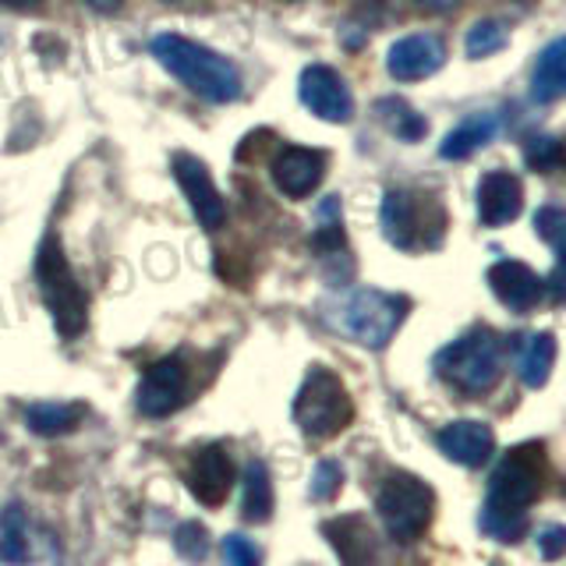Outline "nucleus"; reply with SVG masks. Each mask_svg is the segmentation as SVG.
Listing matches in <instances>:
<instances>
[{
    "instance_id": "b1692460",
    "label": "nucleus",
    "mask_w": 566,
    "mask_h": 566,
    "mask_svg": "<svg viewBox=\"0 0 566 566\" xmlns=\"http://www.w3.org/2000/svg\"><path fill=\"white\" fill-rule=\"evenodd\" d=\"M376 114L386 124L389 135H397L400 142H421L424 132H429V120H424L411 103L400 96H382L376 103Z\"/></svg>"
},
{
    "instance_id": "39448f33",
    "label": "nucleus",
    "mask_w": 566,
    "mask_h": 566,
    "mask_svg": "<svg viewBox=\"0 0 566 566\" xmlns=\"http://www.w3.org/2000/svg\"><path fill=\"white\" fill-rule=\"evenodd\" d=\"M436 376L468 397H482L503 376V340L478 326L436 354Z\"/></svg>"
},
{
    "instance_id": "6ab92c4d",
    "label": "nucleus",
    "mask_w": 566,
    "mask_h": 566,
    "mask_svg": "<svg viewBox=\"0 0 566 566\" xmlns=\"http://www.w3.org/2000/svg\"><path fill=\"white\" fill-rule=\"evenodd\" d=\"M495 132H500V114H471L457 124V128L442 138V146H439V156L442 159H468L474 156L478 149H485L489 142L495 138Z\"/></svg>"
},
{
    "instance_id": "f257e3e1",
    "label": "nucleus",
    "mask_w": 566,
    "mask_h": 566,
    "mask_svg": "<svg viewBox=\"0 0 566 566\" xmlns=\"http://www.w3.org/2000/svg\"><path fill=\"white\" fill-rule=\"evenodd\" d=\"M542 489L545 453L538 442H527V447H517L495 468L478 524L495 542H517L527 531V510L538 503Z\"/></svg>"
},
{
    "instance_id": "cd10ccee",
    "label": "nucleus",
    "mask_w": 566,
    "mask_h": 566,
    "mask_svg": "<svg viewBox=\"0 0 566 566\" xmlns=\"http://www.w3.org/2000/svg\"><path fill=\"white\" fill-rule=\"evenodd\" d=\"M527 167L531 170H538V174H548V170H556L563 164V142L553 138V135H538V138H531L527 142Z\"/></svg>"
},
{
    "instance_id": "c85d7f7f",
    "label": "nucleus",
    "mask_w": 566,
    "mask_h": 566,
    "mask_svg": "<svg viewBox=\"0 0 566 566\" xmlns=\"http://www.w3.org/2000/svg\"><path fill=\"white\" fill-rule=\"evenodd\" d=\"M340 485H344V468L336 464V460H323V464L315 468V474H312V489H308V495L315 503H329L336 492H340Z\"/></svg>"
},
{
    "instance_id": "f704fd0d",
    "label": "nucleus",
    "mask_w": 566,
    "mask_h": 566,
    "mask_svg": "<svg viewBox=\"0 0 566 566\" xmlns=\"http://www.w3.org/2000/svg\"><path fill=\"white\" fill-rule=\"evenodd\" d=\"M4 8H18V11H25V8H35L40 0H0Z\"/></svg>"
},
{
    "instance_id": "f8f14e48",
    "label": "nucleus",
    "mask_w": 566,
    "mask_h": 566,
    "mask_svg": "<svg viewBox=\"0 0 566 566\" xmlns=\"http://www.w3.org/2000/svg\"><path fill=\"white\" fill-rule=\"evenodd\" d=\"M442 64H447V43H442L436 32L403 35V40L394 43L386 53V67H389V75H394L397 82L429 78Z\"/></svg>"
},
{
    "instance_id": "0eeeda50",
    "label": "nucleus",
    "mask_w": 566,
    "mask_h": 566,
    "mask_svg": "<svg viewBox=\"0 0 566 566\" xmlns=\"http://www.w3.org/2000/svg\"><path fill=\"white\" fill-rule=\"evenodd\" d=\"M294 421H297V429L312 439L340 436L354 421V400L344 389L340 376H333L329 368L315 365L305 376V386H301L294 397Z\"/></svg>"
},
{
    "instance_id": "473e14b6",
    "label": "nucleus",
    "mask_w": 566,
    "mask_h": 566,
    "mask_svg": "<svg viewBox=\"0 0 566 566\" xmlns=\"http://www.w3.org/2000/svg\"><path fill=\"white\" fill-rule=\"evenodd\" d=\"M85 4L93 8V11H99V14H114L124 4V0H85Z\"/></svg>"
},
{
    "instance_id": "7c9ffc66",
    "label": "nucleus",
    "mask_w": 566,
    "mask_h": 566,
    "mask_svg": "<svg viewBox=\"0 0 566 566\" xmlns=\"http://www.w3.org/2000/svg\"><path fill=\"white\" fill-rule=\"evenodd\" d=\"M223 563L227 566H259V553L248 538L230 535V538H223Z\"/></svg>"
},
{
    "instance_id": "423d86ee",
    "label": "nucleus",
    "mask_w": 566,
    "mask_h": 566,
    "mask_svg": "<svg viewBox=\"0 0 566 566\" xmlns=\"http://www.w3.org/2000/svg\"><path fill=\"white\" fill-rule=\"evenodd\" d=\"M35 283H40V294L53 315L57 333L64 340H75L88 323V297L57 238H46L40 244V255H35Z\"/></svg>"
},
{
    "instance_id": "4be33fe9",
    "label": "nucleus",
    "mask_w": 566,
    "mask_h": 566,
    "mask_svg": "<svg viewBox=\"0 0 566 566\" xmlns=\"http://www.w3.org/2000/svg\"><path fill=\"white\" fill-rule=\"evenodd\" d=\"M85 415L82 403H32L25 407V424L35 436H67L78 429V421Z\"/></svg>"
},
{
    "instance_id": "c756f323",
    "label": "nucleus",
    "mask_w": 566,
    "mask_h": 566,
    "mask_svg": "<svg viewBox=\"0 0 566 566\" xmlns=\"http://www.w3.org/2000/svg\"><path fill=\"white\" fill-rule=\"evenodd\" d=\"M563 227H566V217H563V209L556 206H545L535 212V230L538 234L553 244V252H563Z\"/></svg>"
},
{
    "instance_id": "2eb2a0df",
    "label": "nucleus",
    "mask_w": 566,
    "mask_h": 566,
    "mask_svg": "<svg viewBox=\"0 0 566 566\" xmlns=\"http://www.w3.org/2000/svg\"><path fill=\"white\" fill-rule=\"evenodd\" d=\"M230 485H234V464L223 447H206L191 457L188 489L202 506H220L230 495Z\"/></svg>"
},
{
    "instance_id": "aec40b11",
    "label": "nucleus",
    "mask_w": 566,
    "mask_h": 566,
    "mask_svg": "<svg viewBox=\"0 0 566 566\" xmlns=\"http://www.w3.org/2000/svg\"><path fill=\"white\" fill-rule=\"evenodd\" d=\"M556 365V336L553 333H527L517 340V376L524 386L542 389Z\"/></svg>"
},
{
    "instance_id": "393cba45",
    "label": "nucleus",
    "mask_w": 566,
    "mask_h": 566,
    "mask_svg": "<svg viewBox=\"0 0 566 566\" xmlns=\"http://www.w3.org/2000/svg\"><path fill=\"white\" fill-rule=\"evenodd\" d=\"M0 559L11 566H22L29 559V521L18 503L0 513Z\"/></svg>"
},
{
    "instance_id": "9d476101",
    "label": "nucleus",
    "mask_w": 566,
    "mask_h": 566,
    "mask_svg": "<svg viewBox=\"0 0 566 566\" xmlns=\"http://www.w3.org/2000/svg\"><path fill=\"white\" fill-rule=\"evenodd\" d=\"M174 177H177V185H181L199 227L220 230L227 223V202H223V195L217 191V185H212V174H209V167L202 164V159H195L188 153L174 156Z\"/></svg>"
},
{
    "instance_id": "2f4dec72",
    "label": "nucleus",
    "mask_w": 566,
    "mask_h": 566,
    "mask_svg": "<svg viewBox=\"0 0 566 566\" xmlns=\"http://www.w3.org/2000/svg\"><path fill=\"white\" fill-rule=\"evenodd\" d=\"M535 542H538V553H542V559H548V563H556V559L566 553V531H563L559 524H548V527H542Z\"/></svg>"
},
{
    "instance_id": "bb28decb",
    "label": "nucleus",
    "mask_w": 566,
    "mask_h": 566,
    "mask_svg": "<svg viewBox=\"0 0 566 566\" xmlns=\"http://www.w3.org/2000/svg\"><path fill=\"white\" fill-rule=\"evenodd\" d=\"M174 548L177 556L188 563H202L209 556V531L199 521H185L181 527L174 531Z\"/></svg>"
},
{
    "instance_id": "4468645a",
    "label": "nucleus",
    "mask_w": 566,
    "mask_h": 566,
    "mask_svg": "<svg viewBox=\"0 0 566 566\" xmlns=\"http://www.w3.org/2000/svg\"><path fill=\"white\" fill-rule=\"evenodd\" d=\"M524 188L521 177L510 170H492L478 181V220L485 227H506L521 217Z\"/></svg>"
},
{
    "instance_id": "5701e85b",
    "label": "nucleus",
    "mask_w": 566,
    "mask_h": 566,
    "mask_svg": "<svg viewBox=\"0 0 566 566\" xmlns=\"http://www.w3.org/2000/svg\"><path fill=\"white\" fill-rule=\"evenodd\" d=\"M244 521L248 524H265L273 517V482H270V471H265L262 460H252L244 468Z\"/></svg>"
},
{
    "instance_id": "a211bd4d",
    "label": "nucleus",
    "mask_w": 566,
    "mask_h": 566,
    "mask_svg": "<svg viewBox=\"0 0 566 566\" xmlns=\"http://www.w3.org/2000/svg\"><path fill=\"white\" fill-rule=\"evenodd\" d=\"M323 535L344 566H376V535L365 517H336L323 524Z\"/></svg>"
},
{
    "instance_id": "20e7f679",
    "label": "nucleus",
    "mask_w": 566,
    "mask_h": 566,
    "mask_svg": "<svg viewBox=\"0 0 566 566\" xmlns=\"http://www.w3.org/2000/svg\"><path fill=\"white\" fill-rule=\"evenodd\" d=\"M382 234L400 252L439 248L447 234V209L439 195L415 188H389L382 199Z\"/></svg>"
},
{
    "instance_id": "f03ea898",
    "label": "nucleus",
    "mask_w": 566,
    "mask_h": 566,
    "mask_svg": "<svg viewBox=\"0 0 566 566\" xmlns=\"http://www.w3.org/2000/svg\"><path fill=\"white\" fill-rule=\"evenodd\" d=\"M411 301L403 294H386L376 287H354L326 297L318 305V318L333 329L347 336V340L379 350L397 336L400 323L407 318Z\"/></svg>"
},
{
    "instance_id": "9b49d317",
    "label": "nucleus",
    "mask_w": 566,
    "mask_h": 566,
    "mask_svg": "<svg viewBox=\"0 0 566 566\" xmlns=\"http://www.w3.org/2000/svg\"><path fill=\"white\" fill-rule=\"evenodd\" d=\"M301 103H305L315 117L333 120V124H344L354 117V96L347 82L326 64H312L301 71Z\"/></svg>"
},
{
    "instance_id": "ddd939ff",
    "label": "nucleus",
    "mask_w": 566,
    "mask_h": 566,
    "mask_svg": "<svg viewBox=\"0 0 566 566\" xmlns=\"http://www.w3.org/2000/svg\"><path fill=\"white\" fill-rule=\"evenodd\" d=\"M326 177V153L323 149H305V146H287L273 159V181L287 199H305Z\"/></svg>"
},
{
    "instance_id": "f3484780",
    "label": "nucleus",
    "mask_w": 566,
    "mask_h": 566,
    "mask_svg": "<svg viewBox=\"0 0 566 566\" xmlns=\"http://www.w3.org/2000/svg\"><path fill=\"white\" fill-rule=\"evenodd\" d=\"M436 442L442 453L464 468H482L495 450V436L485 421H450Z\"/></svg>"
},
{
    "instance_id": "72a5a7b5",
    "label": "nucleus",
    "mask_w": 566,
    "mask_h": 566,
    "mask_svg": "<svg viewBox=\"0 0 566 566\" xmlns=\"http://www.w3.org/2000/svg\"><path fill=\"white\" fill-rule=\"evenodd\" d=\"M415 4H421L424 11H450L460 4V0H415Z\"/></svg>"
},
{
    "instance_id": "7ed1b4c3",
    "label": "nucleus",
    "mask_w": 566,
    "mask_h": 566,
    "mask_svg": "<svg viewBox=\"0 0 566 566\" xmlns=\"http://www.w3.org/2000/svg\"><path fill=\"white\" fill-rule=\"evenodd\" d=\"M153 57L164 64L177 82L188 85L195 96H202L209 103H234L241 96L238 64L227 61L217 50L188 40V35H174V32L156 35Z\"/></svg>"
},
{
    "instance_id": "dca6fc26",
    "label": "nucleus",
    "mask_w": 566,
    "mask_h": 566,
    "mask_svg": "<svg viewBox=\"0 0 566 566\" xmlns=\"http://www.w3.org/2000/svg\"><path fill=\"white\" fill-rule=\"evenodd\" d=\"M489 287H492V294L500 297L510 312H531L542 301V294H545L538 273L531 270V265L513 262V259L492 265V270H489Z\"/></svg>"
},
{
    "instance_id": "1a4fd4ad",
    "label": "nucleus",
    "mask_w": 566,
    "mask_h": 566,
    "mask_svg": "<svg viewBox=\"0 0 566 566\" xmlns=\"http://www.w3.org/2000/svg\"><path fill=\"white\" fill-rule=\"evenodd\" d=\"M191 397V371L185 365V358H164L156 361L146 376L138 382V411L146 418H167L177 407H185Z\"/></svg>"
},
{
    "instance_id": "a878e982",
    "label": "nucleus",
    "mask_w": 566,
    "mask_h": 566,
    "mask_svg": "<svg viewBox=\"0 0 566 566\" xmlns=\"http://www.w3.org/2000/svg\"><path fill=\"white\" fill-rule=\"evenodd\" d=\"M506 46V25L495 22V18H482L471 32H468V57L478 61V57H492V53H500Z\"/></svg>"
},
{
    "instance_id": "412c9836",
    "label": "nucleus",
    "mask_w": 566,
    "mask_h": 566,
    "mask_svg": "<svg viewBox=\"0 0 566 566\" xmlns=\"http://www.w3.org/2000/svg\"><path fill=\"white\" fill-rule=\"evenodd\" d=\"M566 93V43L553 40L535 64V78H531V96L538 103H556Z\"/></svg>"
},
{
    "instance_id": "6e6552de",
    "label": "nucleus",
    "mask_w": 566,
    "mask_h": 566,
    "mask_svg": "<svg viewBox=\"0 0 566 566\" xmlns=\"http://www.w3.org/2000/svg\"><path fill=\"white\" fill-rule=\"evenodd\" d=\"M376 506H379V517H382L386 531L397 542H418L424 535V527L432 524L436 495L421 478L394 474V478H386Z\"/></svg>"
}]
</instances>
